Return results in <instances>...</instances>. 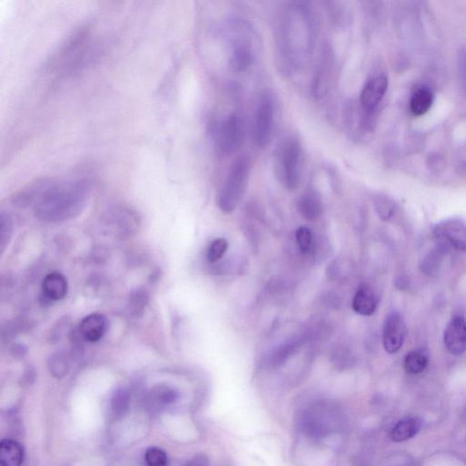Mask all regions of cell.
I'll use <instances>...</instances> for the list:
<instances>
[{
  "instance_id": "cell-1",
  "label": "cell",
  "mask_w": 466,
  "mask_h": 466,
  "mask_svg": "<svg viewBox=\"0 0 466 466\" xmlns=\"http://www.w3.org/2000/svg\"><path fill=\"white\" fill-rule=\"evenodd\" d=\"M89 195V185L83 180H35L17 192L14 203L20 207L32 206L36 217L42 221L63 222L79 216Z\"/></svg>"
},
{
  "instance_id": "cell-2",
  "label": "cell",
  "mask_w": 466,
  "mask_h": 466,
  "mask_svg": "<svg viewBox=\"0 0 466 466\" xmlns=\"http://www.w3.org/2000/svg\"><path fill=\"white\" fill-rule=\"evenodd\" d=\"M251 169L248 156H240L234 161L218 197V205L222 212L231 213L236 209L247 188Z\"/></svg>"
},
{
  "instance_id": "cell-3",
  "label": "cell",
  "mask_w": 466,
  "mask_h": 466,
  "mask_svg": "<svg viewBox=\"0 0 466 466\" xmlns=\"http://www.w3.org/2000/svg\"><path fill=\"white\" fill-rule=\"evenodd\" d=\"M210 126L209 131L219 154L227 156L242 147L245 126L239 114L231 113L221 122H212Z\"/></svg>"
},
{
  "instance_id": "cell-4",
  "label": "cell",
  "mask_w": 466,
  "mask_h": 466,
  "mask_svg": "<svg viewBox=\"0 0 466 466\" xmlns=\"http://www.w3.org/2000/svg\"><path fill=\"white\" fill-rule=\"evenodd\" d=\"M303 150L300 141L291 137L279 147L277 173L282 184L290 191L299 187L302 174Z\"/></svg>"
},
{
  "instance_id": "cell-5",
  "label": "cell",
  "mask_w": 466,
  "mask_h": 466,
  "mask_svg": "<svg viewBox=\"0 0 466 466\" xmlns=\"http://www.w3.org/2000/svg\"><path fill=\"white\" fill-rule=\"evenodd\" d=\"M340 413L326 404H318L303 414L300 426L306 435L312 437H323L339 428Z\"/></svg>"
},
{
  "instance_id": "cell-6",
  "label": "cell",
  "mask_w": 466,
  "mask_h": 466,
  "mask_svg": "<svg viewBox=\"0 0 466 466\" xmlns=\"http://www.w3.org/2000/svg\"><path fill=\"white\" fill-rule=\"evenodd\" d=\"M275 115V101L269 93H265L259 101L255 113L254 138L258 146L265 147L272 140Z\"/></svg>"
},
{
  "instance_id": "cell-7",
  "label": "cell",
  "mask_w": 466,
  "mask_h": 466,
  "mask_svg": "<svg viewBox=\"0 0 466 466\" xmlns=\"http://www.w3.org/2000/svg\"><path fill=\"white\" fill-rule=\"evenodd\" d=\"M106 224L110 233L118 239L133 236L140 227V219L133 210L125 207H117L106 216Z\"/></svg>"
},
{
  "instance_id": "cell-8",
  "label": "cell",
  "mask_w": 466,
  "mask_h": 466,
  "mask_svg": "<svg viewBox=\"0 0 466 466\" xmlns=\"http://www.w3.org/2000/svg\"><path fill=\"white\" fill-rule=\"evenodd\" d=\"M405 335L407 326L404 318L399 312H391L384 321L383 330V344L387 353H398L404 344Z\"/></svg>"
},
{
  "instance_id": "cell-9",
  "label": "cell",
  "mask_w": 466,
  "mask_h": 466,
  "mask_svg": "<svg viewBox=\"0 0 466 466\" xmlns=\"http://www.w3.org/2000/svg\"><path fill=\"white\" fill-rule=\"evenodd\" d=\"M434 231L442 245L466 252V224L464 222L450 219L439 224Z\"/></svg>"
},
{
  "instance_id": "cell-10",
  "label": "cell",
  "mask_w": 466,
  "mask_h": 466,
  "mask_svg": "<svg viewBox=\"0 0 466 466\" xmlns=\"http://www.w3.org/2000/svg\"><path fill=\"white\" fill-rule=\"evenodd\" d=\"M444 342L447 351L453 356H461L466 351V320L456 316L450 321L444 330Z\"/></svg>"
},
{
  "instance_id": "cell-11",
  "label": "cell",
  "mask_w": 466,
  "mask_h": 466,
  "mask_svg": "<svg viewBox=\"0 0 466 466\" xmlns=\"http://www.w3.org/2000/svg\"><path fill=\"white\" fill-rule=\"evenodd\" d=\"M388 88L386 77L378 76L369 81L361 93V103L363 109L372 111L378 106Z\"/></svg>"
},
{
  "instance_id": "cell-12",
  "label": "cell",
  "mask_w": 466,
  "mask_h": 466,
  "mask_svg": "<svg viewBox=\"0 0 466 466\" xmlns=\"http://www.w3.org/2000/svg\"><path fill=\"white\" fill-rule=\"evenodd\" d=\"M107 329V318L101 314H92L81 321L79 333L84 341L96 342L104 337Z\"/></svg>"
},
{
  "instance_id": "cell-13",
  "label": "cell",
  "mask_w": 466,
  "mask_h": 466,
  "mask_svg": "<svg viewBox=\"0 0 466 466\" xmlns=\"http://www.w3.org/2000/svg\"><path fill=\"white\" fill-rule=\"evenodd\" d=\"M377 294L371 287L363 284L358 289L353 300V309L356 314L370 316L377 311Z\"/></svg>"
},
{
  "instance_id": "cell-14",
  "label": "cell",
  "mask_w": 466,
  "mask_h": 466,
  "mask_svg": "<svg viewBox=\"0 0 466 466\" xmlns=\"http://www.w3.org/2000/svg\"><path fill=\"white\" fill-rule=\"evenodd\" d=\"M297 207L303 217L308 221H315L323 213L321 195L315 191H308L303 194L298 200Z\"/></svg>"
},
{
  "instance_id": "cell-15",
  "label": "cell",
  "mask_w": 466,
  "mask_h": 466,
  "mask_svg": "<svg viewBox=\"0 0 466 466\" xmlns=\"http://www.w3.org/2000/svg\"><path fill=\"white\" fill-rule=\"evenodd\" d=\"M68 288L67 279L58 272L49 273L42 282V290L45 296L52 300L64 299L68 293Z\"/></svg>"
},
{
  "instance_id": "cell-16",
  "label": "cell",
  "mask_w": 466,
  "mask_h": 466,
  "mask_svg": "<svg viewBox=\"0 0 466 466\" xmlns=\"http://www.w3.org/2000/svg\"><path fill=\"white\" fill-rule=\"evenodd\" d=\"M421 422L416 417H407L399 421L393 427L390 432L391 440L395 443H402V442L410 440L419 432Z\"/></svg>"
},
{
  "instance_id": "cell-17",
  "label": "cell",
  "mask_w": 466,
  "mask_h": 466,
  "mask_svg": "<svg viewBox=\"0 0 466 466\" xmlns=\"http://www.w3.org/2000/svg\"><path fill=\"white\" fill-rule=\"evenodd\" d=\"M254 59V52L247 42H236L230 59L231 70L235 72L245 71L252 64Z\"/></svg>"
},
{
  "instance_id": "cell-18",
  "label": "cell",
  "mask_w": 466,
  "mask_h": 466,
  "mask_svg": "<svg viewBox=\"0 0 466 466\" xmlns=\"http://www.w3.org/2000/svg\"><path fill=\"white\" fill-rule=\"evenodd\" d=\"M22 447L16 441L4 439L0 444V465L21 466L23 463Z\"/></svg>"
},
{
  "instance_id": "cell-19",
  "label": "cell",
  "mask_w": 466,
  "mask_h": 466,
  "mask_svg": "<svg viewBox=\"0 0 466 466\" xmlns=\"http://www.w3.org/2000/svg\"><path fill=\"white\" fill-rule=\"evenodd\" d=\"M448 247L446 245L439 243L437 247L428 252L425 258L423 259L422 263H421V270L425 275H437L439 270L441 268L442 263L446 254Z\"/></svg>"
},
{
  "instance_id": "cell-20",
  "label": "cell",
  "mask_w": 466,
  "mask_h": 466,
  "mask_svg": "<svg viewBox=\"0 0 466 466\" xmlns=\"http://www.w3.org/2000/svg\"><path fill=\"white\" fill-rule=\"evenodd\" d=\"M179 398V393L168 386H158L150 392L149 401L153 407H162L173 405Z\"/></svg>"
},
{
  "instance_id": "cell-21",
  "label": "cell",
  "mask_w": 466,
  "mask_h": 466,
  "mask_svg": "<svg viewBox=\"0 0 466 466\" xmlns=\"http://www.w3.org/2000/svg\"><path fill=\"white\" fill-rule=\"evenodd\" d=\"M434 96L428 89L421 88L417 89L412 96L410 110L414 115L422 116L431 108Z\"/></svg>"
},
{
  "instance_id": "cell-22",
  "label": "cell",
  "mask_w": 466,
  "mask_h": 466,
  "mask_svg": "<svg viewBox=\"0 0 466 466\" xmlns=\"http://www.w3.org/2000/svg\"><path fill=\"white\" fill-rule=\"evenodd\" d=\"M427 365H428V356L423 350L412 351L405 356L404 366L408 374H422Z\"/></svg>"
},
{
  "instance_id": "cell-23",
  "label": "cell",
  "mask_w": 466,
  "mask_h": 466,
  "mask_svg": "<svg viewBox=\"0 0 466 466\" xmlns=\"http://www.w3.org/2000/svg\"><path fill=\"white\" fill-rule=\"evenodd\" d=\"M48 367L50 374L57 379H62L70 371V363L65 354L56 353L50 356L48 360Z\"/></svg>"
},
{
  "instance_id": "cell-24",
  "label": "cell",
  "mask_w": 466,
  "mask_h": 466,
  "mask_svg": "<svg viewBox=\"0 0 466 466\" xmlns=\"http://www.w3.org/2000/svg\"><path fill=\"white\" fill-rule=\"evenodd\" d=\"M111 411L113 416L119 418L127 413L129 407V395L126 390H117L111 398Z\"/></svg>"
},
{
  "instance_id": "cell-25",
  "label": "cell",
  "mask_w": 466,
  "mask_h": 466,
  "mask_svg": "<svg viewBox=\"0 0 466 466\" xmlns=\"http://www.w3.org/2000/svg\"><path fill=\"white\" fill-rule=\"evenodd\" d=\"M149 297L148 294L143 290L135 291L131 294L129 300V310L131 314L134 316H140L143 314L144 309L148 305Z\"/></svg>"
},
{
  "instance_id": "cell-26",
  "label": "cell",
  "mask_w": 466,
  "mask_h": 466,
  "mask_svg": "<svg viewBox=\"0 0 466 466\" xmlns=\"http://www.w3.org/2000/svg\"><path fill=\"white\" fill-rule=\"evenodd\" d=\"M296 240L300 251L303 254H310L314 246V235L307 227H300L296 231Z\"/></svg>"
},
{
  "instance_id": "cell-27",
  "label": "cell",
  "mask_w": 466,
  "mask_h": 466,
  "mask_svg": "<svg viewBox=\"0 0 466 466\" xmlns=\"http://www.w3.org/2000/svg\"><path fill=\"white\" fill-rule=\"evenodd\" d=\"M228 249V242L225 239L219 238L210 243L207 251V260L209 263H214L221 260Z\"/></svg>"
},
{
  "instance_id": "cell-28",
  "label": "cell",
  "mask_w": 466,
  "mask_h": 466,
  "mask_svg": "<svg viewBox=\"0 0 466 466\" xmlns=\"http://www.w3.org/2000/svg\"><path fill=\"white\" fill-rule=\"evenodd\" d=\"M374 207L379 217L384 221H389L395 212L393 203L384 196H377L374 198Z\"/></svg>"
},
{
  "instance_id": "cell-29",
  "label": "cell",
  "mask_w": 466,
  "mask_h": 466,
  "mask_svg": "<svg viewBox=\"0 0 466 466\" xmlns=\"http://www.w3.org/2000/svg\"><path fill=\"white\" fill-rule=\"evenodd\" d=\"M12 233H13V224H12L10 216L2 213L0 218V246L1 252H4L6 247L10 242Z\"/></svg>"
},
{
  "instance_id": "cell-30",
  "label": "cell",
  "mask_w": 466,
  "mask_h": 466,
  "mask_svg": "<svg viewBox=\"0 0 466 466\" xmlns=\"http://www.w3.org/2000/svg\"><path fill=\"white\" fill-rule=\"evenodd\" d=\"M145 460L148 466H167L168 457L166 453L161 448L150 447L147 450Z\"/></svg>"
},
{
  "instance_id": "cell-31",
  "label": "cell",
  "mask_w": 466,
  "mask_h": 466,
  "mask_svg": "<svg viewBox=\"0 0 466 466\" xmlns=\"http://www.w3.org/2000/svg\"><path fill=\"white\" fill-rule=\"evenodd\" d=\"M183 466H210V461L208 457L203 453H200V455L192 457Z\"/></svg>"
},
{
  "instance_id": "cell-32",
  "label": "cell",
  "mask_w": 466,
  "mask_h": 466,
  "mask_svg": "<svg viewBox=\"0 0 466 466\" xmlns=\"http://www.w3.org/2000/svg\"><path fill=\"white\" fill-rule=\"evenodd\" d=\"M10 353L17 359H20V358L26 356L27 348L20 344H14L11 348Z\"/></svg>"
}]
</instances>
